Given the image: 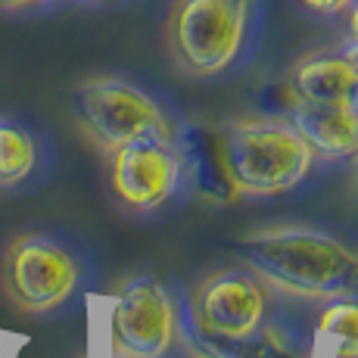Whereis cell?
Returning <instances> with one entry per match:
<instances>
[{
    "label": "cell",
    "mask_w": 358,
    "mask_h": 358,
    "mask_svg": "<svg viewBox=\"0 0 358 358\" xmlns=\"http://www.w3.org/2000/svg\"><path fill=\"white\" fill-rule=\"evenodd\" d=\"M234 252L268 287L296 299L327 302L349 296L358 278V252L315 228H262L234 240Z\"/></svg>",
    "instance_id": "1"
},
{
    "label": "cell",
    "mask_w": 358,
    "mask_h": 358,
    "mask_svg": "<svg viewBox=\"0 0 358 358\" xmlns=\"http://www.w3.org/2000/svg\"><path fill=\"white\" fill-rule=\"evenodd\" d=\"M224 165L246 196H278L299 187L315 165V153L290 119H240L222 137Z\"/></svg>",
    "instance_id": "2"
},
{
    "label": "cell",
    "mask_w": 358,
    "mask_h": 358,
    "mask_svg": "<svg viewBox=\"0 0 358 358\" xmlns=\"http://www.w3.org/2000/svg\"><path fill=\"white\" fill-rule=\"evenodd\" d=\"M3 293L25 315H53L66 308L85 284L78 250L53 234H19L10 240L0 268Z\"/></svg>",
    "instance_id": "3"
},
{
    "label": "cell",
    "mask_w": 358,
    "mask_h": 358,
    "mask_svg": "<svg viewBox=\"0 0 358 358\" xmlns=\"http://www.w3.org/2000/svg\"><path fill=\"white\" fill-rule=\"evenodd\" d=\"M252 0H175L165 38L175 63L194 78H212L237 63L250 34Z\"/></svg>",
    "instance_id": "4"
},
{
    "label": "cell",
    "mask_w": 358,
    "mask_h": 358,
    "mask_svg": "<svg viewBox=\"0 0 358 358\" xmlns=\"http://www.w3.org/2000/svg\"><path fill=\"white\" fill-rule=\"evenodd\" d=\"M75 115L78 125L103 153L125 147L143 134L175 137L165 109L143 87L115 75H97L75 87Z\"/></svg>",
    "instance_id": "5"
},
{
    "label": "cell",
    "mask_w": 358,
    "mask_h": 358,
    "mask_svg": "<svg viewBox=\"0 0 358 358\" xmlns=\"http://www.w3.org/2000/svg\"><path fill=\"white\" fill-rule=\"evenodd\" d=\"M181 312L153 274L128 278L109 306V349L125 358H165L175 349Z\"/></svg>",
    "instance_id": "6"
},
{
    "label": "cell",
    "mask_w": 358,
    "mask_h": 358,
    "mask_svg": "<svg viewBox=\"0 0 358 358\" xmlns=\"http://www.w3.org/2000/svg\"><path fill=\"white\" fill-rule=\"evenodd\" d=\"M268 287L250 268H218L190 290V324L206 336H250L268 321Z\"/></svg>",
    "instance_id": "7"
},
{
    "label": "cell",
    "mask_w": 358,
    "mask_h": 358,
    "mask_svg": "<svg viewBox=\"0 0 358 358\" xmlns=\"http://www.w3.org/2000/svg\"><path fill=\"white\" fill-rule=\"evenodd\" d=\"M109 184L122 206L153 212L175 196L181 184V156L175 137L143 134L109 153Z\"/></svg>",
    "instance_id": "8"
},
{
    "label": "cell",
    "mask_w": 358,
    "mask_h": 358,
    "mask_svg": "<svg viewBox=\"0 0 358 358\" xmlns=\"http://www.w3.org/2000/svg\"><path fill=\"white\" fill-rule=\"evenodd\" d=\"M287 119L321 159H349L358 153V115L349 100H293Z\"/></svg>",
    "instance_id": "9"
},
{
    "label": "cell",
    "mask_w": 358,
    "mask_h": 358,
    "mask_svg": "<svg viewBox=\"0 0 358 358\" xmlns=\"http://www.w3.org/2000/svg\"><path fill=\"white\" fill-rule=\"evenodd\" d=\"M358 81V63L352 59V53L343 50H315L299 57L290 69V87L293 100H315V103H327V100H349Z\"/></svg>",
    "instance_id": "10"
},
{
    "label": "cell",
    "mask_w": 358,
    "mask_h": 358,
    "mask_svg": "<svg viewBox=\"0 0 358 358\" xmlns=\"http://www.w3.org/2000/svg\"><path fill=\"white\" fill-rule=\"evenodd\" d=\"M178 340H184L190 358H302L290 330L271 318L250 336H237V340L206 336L194 324H181Z\"/></svg>",
    "instance_id": "11"
},
{
    "label": "cell",
    "mask_w": 358,
    "mask_h": 358,
    "mask_svg": "<svg viewBox=\"0 0 358 358\" xmlns=\"http://www.w3.org/2000/svg\"><path fill=\"white\" fill-rule=\"evenodd\" d=\"M175 143L178 156H181V178H187V184L199 196L215 199V203H231L234 196H240L228 175L224 150L218 137L194 128L184 137H175Z\"/></svg>",
    "instance_id": "12"
},
{
    "label": "cell",
    "mask_w": 358,
    "mask_h": 358,
    "mask_svg": "<svg viewBox=\"0 0 358 358\" xmlns=\"http://www.w3.org/2000/svg\"><path fill=\"white\" fill-rule=\"evenodd\" d=\"M41 165L38 134L19 119L0 115V190L29 184Z\"/></svg>",
    "instance_id": "13"
},
{
    "label": "cell",
    "mask_w": 358,
    "mask_h": 358,
    "mask_svg": "<svg viewBox=\"0 0 358 358\" xmlns=\"http://www.w3.org/2000/svg\"><path fill=\"white\" fill-rule=\"evenodd\" d=\"M318 349H346L358 352V299L352 293L327 299L315 321Z\"/></svg>",
    "instance_id": "14"
},
{
    "label": "cell",
    "mask_w": 358,
    "mask_h": 358,
    "mask_svg": "<svg viewBox=\"0 0 358 358\" xmlns=\"http://www.w3.org/2000/svg\"><path fill=\"white\" fill-rule=\"evenodd\" d=\"M299 3L318 13V16H343L352 6V0H299Z\"/></svg>",
    "instance_id": "15"
},
{
    "label": "cell",
    "mask_w": 358,
    "mask_h": 358,
    "mask_svg": "<svg viewBox=\"0 0 358 358\" xmlns=\"http://www.w3.org/2000/svg\"><path fill=\"white\" fill-rule=\"evenodd\" d=\"M44 3H57V0H0V10H31Z\"/></svg>",
    "instance_id": "16"
},
{
    "label": "cell",
    "mask_w": 358,
    "mask_h": 358,
    "mask_svg": "<svg viewBox=\"0 0 358 358\" xmlns=\"http://www.w3.org/2000/svg\"><path fill=\"white\" fill-rule=\"evenodd\" d=\"M346 16H349V44H358V3L349 6Z\"/></svg>",
    "instance_id": "17"
},
{
    "label": "cell",
    "mask_w": 358,
    "mask_h": 358,
    "mask_svg": "<svg viewBox=\"0 0 358 358\" xmlns=\"http://www.w3.org/2000/svg\"><path fill=\"white\" fill-rule=\"evenodd\" d=\"M349 106H352V109H355V115H358V81H355L352 94H349Z\"/></svg>",
    "instance_id": "18"
},
{
    "label": "cell",
    "mask_w": 358,
    "mask_h": 358,
    "mask_svg": "<svg viewBox=\"0 0 358 358\" xmlns=\"http://www.w3.org/2000/svg\"><path fill=\"white\" fill-rule=\"evenodd\" d=\"M346 50H349V53H352V59H355V63H358V44H346Z\"/></svg>",
    "instance_id": "19"
},
{
    "label": "cell",
    "mask_w": 358,
    "mask_h": 358,
    "mask_svg": "<svg viewBox=\"0 0 358 358\" xmlns=\"http://www.w3.org/2000/svg\"><path fill=\"white\" fill-rule=\"evenodd\" d=\"M355 190H358V153H355Z\"/></svg>",
    "instance_id": "20"
},
{
    "label": "cell",
    "mask_w": 358,
    "mask_h": 358,
    "mask_svg": "<svg viewBox=\"0 0 358 358\" xmlns=\"http://www.w3.org/2000/svg\"><path fill=\"white\" fill-rule=\"evenodd\" d=\"M85 3H103V0H85Z\"/></svg>",
    "instance_id": "21"
},
{
    "label": "cell",
    "mask_w": 358,
    "mask_h": 358,
    "mask_svg": "<svg viewBox=\"0 0 358 358\" xmlns=\"http://www.w3.org/2000/svg\"><path fill=\"white\" fill-rule=\"evenodd\" d=\"M113 358H125V355H115V352H113Z\"/></svg>",
    "instance_id": "22"
},
{
    "label": "cell",
    "mask_w": 358,
    "mask_h": 358,
    "mask_svg": "<svg viewBox=\"0 0 358 358\" xmlns=\"http://www.w3.org/2000/svg\"><path fill=\"white\" fill-rule=\"evenodd\" d=\"M352 3H358V0H352Z\"/></svg>",
    "instance_id": "23"
}]
</instances>
